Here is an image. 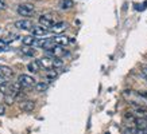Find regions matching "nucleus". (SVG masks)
I'll list each match as a JSON object with an SVG mask.
<instances>
[{
	"instance_id": "nucleus-1",
	"label": "nucleus",
	"mask_w": 147,
	"mask_h": 134,
	"mask_svg": "<svg viewBox=\"0 0 147 134\" xmlns=\"http://www.w3.org/2000/svg\"><path fill=\"white\" fill-rule=\"evenodd\" d=\"M34 12H35V8L30 3H24V4L18 5V13L23 18H30V16L34 15Z\"/></svg>"
},
{
	"instance_id": "nucleus-2",
	"label": "nucleus",
	"mask_w": 147,
	"mask_h": 134,
	"mask_svg": "<svg viewBox=\"0 0 147 134\" xmlns=\"http://www.w3.org/2000/svg\"><path fill=\"white\" fill-rule=\"evenodd\" d=\"M59 22L58 19L54 18V15H50V13H46V15H42L39 18V24L40 26L46 27V28H51V27L54 26V24H57V23Z\"/></svg>"
},
{
	"instance_id": "nucleus-3",
	"label": "nucleus",
	"mask_w": 147,
	"mask_h": 134,
	"mask_svg": "<svg viewBox=\"0 0 147 134\" xmlns=\"http://www.w3.org/2000/svg\"><path fill=\"white\" fill-rule=\"evenodd\" d=\"M47 55H49V56H53V58H61V56L67 55V51L63 48L62 46H55L53 48L47 50Z\"/></svg>"
},
{
	"instance_id": "nucleus-4",
	"label": "nucleus",
	"mask_w": 147,
	"mask_h": 134,
	"mask_svg": "<svg viewBox=\"0 0 147 134\" xmlns=\"http://www.w3.org/2000/svg\"><path fill=\"white\" fill-rule=\"evenodd\" d=\"M18 82L22 85V87H31V86L35 85V80H34V78H32V76H30V75H26V74L19 75Z\"/></svg>"
},
{
	"instance_id": "nucleus-5",
	"label": "nucleus",
	"mask_w": 147,
	"mask_h": 134,
	"mask_svg": "<svg viewBox=\"0 0 147 134\" xmlns=\"http://www.w3.org/2000/svg\"><path fill=\"white\" fill-rule=\"evenodd\" d=\"M15 27L18 28V30H26V31H31L32 30V23L30 20H27V19H20L18 22H15Z\"/></svg>"
},
{
	"instance_id": "nucleus-6",
	"label": "nucleus",
	"mask_w": 147,
	"mask_h": 134,
	"mask_svg": "<svg viewBox=\"0 0 147 134\" xmlns=\"http://www.w3.org/2000/svg\"><path fill=\"white\" fill-rule=\"evenodd\" d=\"M31 32H32V35H35V36H46L50 32V30L43 26H34Z\"/></svg>"
},
{
	"instance_id": "nucleus-7",
	"label": "nucleus",
	"mask_w": 147,
	"mask_h": 134,
	"mask_svg": "<svg viewBox=\"0 0 147 134\" xmlns=\"http://www.w3.org/2000/svg\"><path fill=\"white\" fill-rule=\"evenodd\" d=\"M124 134H147V129H142V127H136V126H128L123 130Z\"/></svg>"
},
{
	"instance_id": "nucleus-8",
	"label": "nucleus",
	"mask_w": 147,
	"mask_h": 134,
	"mask_svg": "<svg viewBox=\"0 0 147 134\" xmlns=\"http://www.w3.org/2000/svg\"><path fill=\"white\" fill-rule=\"evenodd\" d=\"M36 42H38V39H36L35 35H27V36H23L22 38V43L24 46H27V47L36 46Z\"/></svg>"
},
{
	"instance_id": "nucleus-9",
	"label": "nucleus",
	"mask_w": 147,
	"mask_h": 134,
	"mask_svg": "<svg viewBox=\"0 0 147 134\" xmlns=\"http://www.w3.org/2000/svg\"><path fill=\"white\" fill-rule=\"evenodd\" d=\"M66 28H67V24H66V23H65V22H61V20H59L57 24H54V26L50 28V31L54 32V34H61V32H63L65 30H66Z\"/></svg>"
},
{
	"instance_id": "nucleus-10",
	"label": "nucleus",
	"mask_w": 147,
	"mask_h": 134,
	"mask_svg": "<svg viewBox=\"0 0 147 134\" xmlns=\"http://www.w3.org/2000/svg\"><path fill=\"white\" fill-rule=\"evenodd\" d=\"M20 89H22V85L20 83H15V85H11L7 90V94H9L11 97H18L19 94H20Z\"/></svg>"
},
{
	"instance_id": "nucleus-11",
	"label": "nucleus",
	"mask_w": 147,
	"mask_h": 134,
	"mask_svg": "<svg viewBox=\"0 0 147 134\" xmlns=\"http://www.w3.org/2000/svg\"><path fill=\"white\" fill-rule=\"evenodd\" d=\"M20 109H22L23 111L30 113L35 109V102H34V101H23V102L20 103Z\"/></svg>"
},
{
	"instance_id": "nucleus-12",
	"label": "nucleus",
	"mask_w": 147,
	"mask_h": 134,
	"mask_svg": "<svg viewBox=\"0 0 147 134\" xmlns=\"http://www.w3.org/2000/svg\"><path fill=\"white\" fill-rule=\"evenodd\" d=\"M39 64L43 68H46V70H51V68H54V62H53V59L51 58H42L39 59Z\"/></svg>"
},
{
	"instance_id": "nucleus-13",
	"label": "nucleus",
	"mask_w": 147,
	"mask_h": 134,
	"mask_svg": "<svg viewBox=\"0 0 147 134\" xmlns=\"http://www.w3.org/2000/svg\"><path fill=\"white\" fill-rule=\"evenodd\" d=\"M51 40L54 42L55 46H63L69 43V39H67L66 36H54V38H51Z\"/></svg>"
},
{
	"instance_id": "nucleus-14",
	"label": "nucleus",
	"mask_w": 147,
	"mask_h": 134,
	"mask_svg": "<svg viewBox=\"0 0 147 134\" xmlns=\"http://www.w3.org/2000/svg\"><path fill=\"white\" fill-rule=\"evenodd\" d=\"M0 74L4 76V78H9V76H12L13 71L11 70V67H8V66H0Z\"/></svg>"
},
{
	"instance_id": "nucleus-15",
	"label": "nucleus",
	"mask_w": 147,
	"mask_h": 134,
	"mask_svg": "<svg viewBox=\"0 0 147 134\" xmlns=\"http://www.w3.org/2000/svg\"><path fill=\"white\" fill-rule=\"evenodd\" d=\"M73 0H61V3H59V8L61 9H70L73 8Z\"/></svg>"
},
{
	"instance_id": "nucleus-16",
	"label": "nucleus",
	"mask_w": 147,
	"mask_h": 134,
	"mask_svg": "<svg viewBox=\"0 0 147 134\" xmlns=\"http://www.w3.org/2000/svg\"><path fill=\"white\" fill-rule=\"evenodd\" d=\"M49 86L50 85L47 82H38V83H35V90L38 93H42V91H46L49 89Z\"/></svg>"
},
{
	"instance_id": "nucleus-17",
	"label": "nucleus",
	"mask_w": 147,
	"mask_h": 134,
	"mask_svg": "<svg viewBox=\"0 0 147 134\" xmlns=\"http://www.w3.org/2000/svg\"><path fill=\"white\" fill-rule=\"evenodd\" d=\"M39 62H30L28 63V66H27V68H28V71L30 72H38L39 71Z\"/></svg>"
},
{
	"instance_id": "nucleus-18",
	"label": "nucleus",
	"mask_w": 147,
	"mask_h": 134,
	"mask_svg": "<svg viewBox=\"0 0 147 134\" xmlns=\"http://www.w3.org/2000/svg\"><path fill=\"white\" fill-rule=\"evenodd\" d=\"M8 51V43L4 39H0V52H4Z\"/></svg>"
},
{
	"instance_id": "nucleus-19",
	"label": "nucleus",
	"mask_w": 147,
	"mask_h": 134,
	"mask_svg": "<svg viewBox=\"0 0 147 134\" xmlns=\"http://www.w3.org/2000/svg\"><path fill=\"white\" fill-rule=\"evenodd\" d=\"M23 54L24 55H27V56H35L36 55V51L32 48H24L23 50Z\"/></svg>"
},
{
	"instance_id": "nucleus-20",
	"label": "nucleus",
	"mask_w": 147,
	"mask_h": 134,
	"mask_svg": "<svg viewBox=\"0 0 147 134\" xmlns=\"http://www.w3.org/2000/svg\"><path fill=\"white\" fill-rule=\"evenodd\" d=\"M46 76H47L49 79H54V78H57V76H58V72L55 71V70H53V68H51V70L46 74Z\"/></svg>"
},
{
	"instance_id": "nucleus-21",
	"label": "nucleus",
	"mask_w": 147,
	"mask_h": 134,
	"mask_svg": "<svg viewBox=\"0 0 147 134\" xmlns=\"http://www.w3.org/2000/svg\"><path fill=\"white\" fill-rule=\"evenodd\" d=\"M5 83H7V82H5V78L0 74V85H5Z\"/></svg>"
},
{
	"instance_id": "nucleus-22",
	"label": "nucleus",
	"mask_w": 147,
	"mask_h": 134,
	"mask_svg": "<svg viewBox=\"0 0 147 134\" xmlns=\"http://www.w3.org/2000/svg\"><path fill=\"white\" fill-rule=\"evenodd\" d=\"M4 111H5L4 106H3V105H0V115H3V114H4Z\"/></svg>"
},
{
	"instance_id": "nucleus-23",
	"label": "nucleus",
	"mask_w": 147,
	"mask_h": 134,
	"mask_svg": "<svg viewBox=\"0 0 147 134\" xmlns=\"http://www.w3.org/2000/svg\"><path fill=\"white\" fill-rule=\"evenodd\" d=\"M5 8V3L3 0H0V9H4Z\"/></svg>"
},
{
	"instance_id": "nucleus-24",
	"label": "nucleus",
	"mask_w": 147,
	"mask_h": 134,
	"mask_svg": "<svg viewBox=\"0 0 147 134\" xmlns=\"http://www.w3.org/2000/svg\"><path fill=\"white\" fill-rule=\"evenodd\" d=\"M146 95H147V93H146Z\"/></svg>"
}]
</instances>
